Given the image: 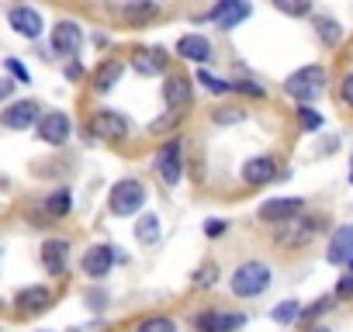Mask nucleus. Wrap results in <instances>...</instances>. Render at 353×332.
Listing matches in <instances>:
<instances>
[{"mask_svg": "<svg viewBox=\"0 0 353 332\" xmlns=\"http://www.w3.org/2000/svg\"><path fill=\"white\" fill-rule=\"evenodd\" d=\"M243 118H246V114H243L239 107H219V111L212 114L215 125H236V121H243Z\"/></svg>", "mask_w": 353, "mask_h": 332, "instance_id": "35", "label": "nucleus"}, {"mask_svg": "<svg viewBox=\"0 0 353 332\" xmlns=\"http://www.w3.org/2000/svg\"><path fill=\"white\" fill-rule=\"evenodd\" d=\"M159 232H163L159 215H142V218L135 222V239H139L142 246H152V242L159 239Z\"/></svg>", "mask_w": 353, "mask_h": 332, "instance_id": "24", "label": "nucleus"}, {"mask_svg": "<svg viewBox=\"0 0 353 332\" xmlns=\"http://www.w3.org/2000/svg\"><path fill=\"white\" fill-rule=\"evenodd\" d=\"M142 205H145V187H142V180H135V177L118 180V184L111 187V194H108V211L118 215V218H132Z\"/></svg>", "mask_w": 353, "mask_h": 332, "instance_id": "4", "label": "nucleus"}, {"mask_svg": "<svg viewBox=\"0 0 353 332\" xmlns=\"http://www.w3.org/2000/svg\"><path fill=\"white\" fill-rule=\"evenodd\" d=\"M135 332H176V322L166 315H149L135 325Z\"/></svg>", "mask_w": 353, "mask_h": 332, "instance_id": "28", "label": "nucleus"}, {"mask_svg": "<svg viewBox=\"0 0 353 332\" xmlns=\"http://www.w3.org/2000/svg\"><path fill=\"white\" fill-rule=\"evenodd\" d=\"M350 256H353V225H339V229H332V236H329L325 260H329L332 267H343V263H350Z\"/></svg>", "mask_w": 353, "mask_h": 332, "instance_id": "18", "label": "nucleus"}, {"mask_svg": "<svg viewBox=\"0 0 353 332\" xmlns=\"http://www.w3.org/2000/svg\"><path fill=\"white\" fill-rule=\"evenodd\" d=\"M152 18H159V4H128V8H121V21H128L132 28L149 25Z\"/></svg>", "mask_w": 353, "mask_h": 332, "instance_id": "22", "label": "nucleus"}, {"mask_svg": "<svg viewBox=\"0 0 353 332\" xmlns=\"http://www.w3.org/2000/svg\"><path fill=\"white\" fill-rule=\"evenodd\" d=\"M80 267H83V273H87L90 280H104V277L111 273V267H114V246H104V242L90 246V249L83 253Z\"/></svg>", "mask_w": 353, "mask_h": 332, "instance_id": "15", "label": "nucleus"}, {"mask_svg": "<svg viewBox=\"0 0 353 332\" xmlns=\"http://www.w3.org/2000/svg\"><path fill=\"white\" fill-rule=\"evenodd\" d=\"M52 301H56V294L46 287V284H28V287H21L18 294H14V311L18 315H42L46 308H52Z\"/></svg>", "mask_w": 353, "mask_h": 332, "instance_id": "9", "label": "nucleus"}, {"mask_svg": "<svg viewBox=\"0 0 353 332\" xmlns=\"http://www.w3.org/2000/svg\"><path fill=\"white\" fill-rule=\"evenodd\" d=\"M301 311H305V308H301L298 301L288 298V301H281V304L270 311V318H274L277 325H291V322H301Z\"/></svg>", "mask_w": 353, "mask_h": 332, "instance_id": "26", "label": "nucleus"}, {"mask_svg": "<svg viewBox=\"0 0 353 332\" xmlns=\"http://www.w3.org/2000/svg\"><path fill=\"white\" fill-rule=\"evenodd\" d=\"M35 132H39V138H42L46 145H66L70 135H73V121H70V114H63V111H46V114L39 118Z\"/></svg>", "mask_w": 353, "mask_h": 332, "instance_id": "8", "label": "nucleus"}, {"mask_svg": "<svg viewBox=\"0 0 353 332\" xmlns=\"http://www.w3.org/2000/svg\"><path fill=\"white\" fill-rule=\"evenodd\" d=\"M277 11H284V14H312V4H308V0H298V4L277 0Z\"/></svg>", "mask_w": 353, "mask_h": 332, "instance_id": "37", "label": "nucleus"}, {"mask_svg": "<svg viewBox=\"0 0 353 332\" xmlns=\"http://www.w3.org/2000/svg\"><path fill=\"white\" fill-rule=\"evenodd\" d=\"M346 177H350V184H353V156H350V174H346Z\"/></svg>", "mask_w": 353, "mask_h": 332, "instance_id": "45", "label": "nucleus"}, {"mask_svg": "<svg viewBox=\"0 0 353 332\" xmlns=\"http://www.w3.org/2000/svg\"><path fill=\"white\" fill-rule=\"evenodd\" d=\"M14 80L11 76H0V104H4V101H11V94H14Z\"/></svg>", "mask_w": 353, "mask_h": 332, "instance_id": "40", "label": "nucleus"}, {"mask_svg": "<svg viewBox=\"0 0 353 332\" xmlns=\"http://www.w3.org/2000/svg\"><path fill=\"white\" fill-rule=\"evenodd\" d=\"M325 229V218L322 215H298L294 222H288V225H281L277 229V246H284V249H301V246H308L319 232Z\"/></svg>", "mask_w": 353, "mask_h": 332, "instance_id": "5", "label": "nucleus"}, {"mask_svg": "<svg viewBox=\"0 0 353 332\" xmlns=\"http://www.w3.org/2000/svg\"><path fill=\"white\" fill-rule=\"evenodd\" d=\"M4 70L18 80V83H32V76H28V70H25V63H18V59H4Z\"/></svg>", "mask_w": 353, "mask_h": 332, "instance_id": "36", "label": "nucleus"}, {"mask_svg": "<svg viewBox=\"0 0 353 332\" xmlns=\"http://www.w3.org/2000/svg\"><path fill=\"white\" fill-rule=\"evenodd\" d=\"M198 332H236L246 325V315L243 311H219V308H208L194 318Z\"/></svg>", "mask_w": 353, "mask_h": 332, "instance_id": "12", "label": "nucleus"}, {"mask_svg": "<svg viewBox=\"0 0 353 332\" xmlns=\"http://www.w3.org/2000/svg\"><path fill=\"white\" fill-rule=\"evenodd\" d=\"M239 177H243V184L246 187H267L274 177H277V159L274 156H253V159H246L243 166H239Z\"/></svg>", "mask_w": 353, "mask_h": 332, "instance_id": "11", "label": "nucleus"}, {"mask_svg": "<svg viewBox=\"0 0 353 332\" xmlns=\"http://www.w3.org/2000/svg\"><path fill=\"white\" fill-rule=\"evenodd\" d=\"M232 90L236 94H246V97H267V87H260L256 80H236Z\"/></svg>", "mask_w": 353, "mask_h": 332, "instance_id": "34", "label": "nucleus"}, {"mask_svg": "<svg viewBox=\"0 0 353 332\" xmlns=\"http://www.w3.org/2000/svg\"><path fill=\"white\" fill-rule=\"evenodd\" d=\"M308 332H332V329H325V325H312Z\"/></svg>", "mask_w": 353, "mask_h": 332, "instance_id": "44", "label": "nucleus"}, {"mask_svg": "<svg viewBox=\"0 0 353 332\" xmlns=\"http://www.w3.org/2000/svg\"><path fill=\"white\" fill-rule=\"evenodd\" d=\"M39 118H42V111H39L35 101H11L4 111H0V125L11 128V132H25V128L39 125Z\"/></svg>", "mask_w": 353, "mask_h": 332, "instance_id": "10", "label": "nucleus"}, {"mask_svg": "<svg viewBox=\"0 0 353 332\" xmlns=\"http://www.w3.org/2000/svg\"><path fill=\"white\" fill-rule=\"evenodd\" d=\"M339 101H343V107L353 111V73L343 76V83H339Z\"/></svg>", "mask_w": 353, "mask_h": 332, "instance_id": "38", "label": "nucleus"}, {"mask_svg": "<svg viewBox=\"0 0 353 332\" xmlns=\"http://www.w3.org/2000/svg\"><path fill=\"white\" fill-rule=\"evenodd\" d=\"M315 28H319V39H322L325 45H339L343 32H339V25H336L332 18H319V21H315Z\"/></svg>", "mask_w": 353, "mask_h": 332, "instance_id": "30", "label": "nucleus"}, {"mask_svg": "<svg viewBox=\"0 0 353 332\" xmlns=\"http://www.w3.org/2000/svg\"><path fill=\"white\" fill-rule=\"evenodd\" d=\"M184 121V111H170V114H159V118H152L149 121V135H166V132H173L176 125Z\"/></svg>", "mask_w": 353, "mask_h": 332, "instance_id": "27", "label": "nucleus"}, {"mask_svg": "<svg viewBox=\"0 0 353 332\" xmlns=\"http://www.w3.org/2000/svg\"><path fill=\"white\" fill-rule=\"evenodd\" d=\"M294 118H298V125H301L305 132H315V128H322V121H325L315 107H298V111H294Z\"/></svg>", "mask_w": 353, "mask_h": 332, "instance_id": "32", "label": "nucleus"}, {"mask_svg": "<svg viewBox=\"0 0 353 332\" xmlns=\"http://www.w3.org/2000/svg\"><path fill=\"white\" fill-rule=\"evenodd\" d=\"M301 208H305V201L301 198H270V201H263L260 205V211H256V218L260 222H267V225H288V222H294L298 215H301Z\"/></svg>", "mask_w": 353, "mask_h": 332, "instance_id": "7", "label": "nucleus"}, {"mask_svg": "<svg viewBox=\"0 0 353 332\" xmlns=\"http://www.w3.org/2000/svg\"><path fill=\"white\" fill-rule=\"evenodd\" d=\"M132 70H135L139 76H156V73H163L152 49H135V52H132Z\"/></svg>", "mask_w": 353, "mask_h": 332, "instance_id": "25", "label": "nucleus"}, {"mask_svg": "<svg viewBox=\"0 0 353 332\" xmlns=\"http://www.w3.org/2000/svg\"><path fill=\"white\" fill-rule=\"evenodd\" d=\"M87 132L94 138H108V142H125L128 138V118L121 111H111V107H101L90 114L87 121Z\"/></svg>", "mask_w": 353, "mask_h": 332, "instance_id": "6", "label": "nucleus"}, {"mask_svg": "<svg viewBox=\"0 0 353 332\" xmlns=\"http://www.w3.org/2000/svg\"><path fill=\"white\" fill-rule=\"evenodd\" d=\"M176 56L188 59V63L205 66V63L212 59V42H208L205 35H184L181 42H176Z\"/></svg>", "mask_w": 353, "mask_h": 332, "instance_id": "20", "label": "nucleus"}, {"mask_svg": "<svg viewBox=\"0 0 353 332\" xmlns=\"http://www.w3.org/2000/svg\"><path fill=\"white\" fill-rule=\"evenodd\" d=\"M70 208H73V194H70L66 187H59V191H52V194L46 198V215H49V218H66Z\"/></svg>", "mask_w": 353, "mask_h": 332, "instance_id": "23", "label": "nucleus"}, {"mask_svg": "<svg viewBox=\"0 0 353 332\" xmlns=\"http://www.w3.org/2000/svg\"><path fill=\"white\" fill-rule=\"evenodd\" d=\"M80 76H83V66H80V63H66V80H70V83H77Z\"/></svg>", "mask_w": 353, "mask_h": 332, "instance_id": "42", "label": "nucleus"}, {"mask_svg": "<svg viewBox=\"0 0 353 332\" xmlns=\"http://www.w3.org/2000/svg\"><path fill=\"white\" fill-rule=\"evenodd\" d=\"M121 73H125V63H121V59H104V63L94 70V90H97V94L114 90L118 80H121Z\"/></svg>", "mask_w": 353, "mask_h": 332, "instance_id": "21", "label": "nucleus"}, {"mask_svg": "<svg viewBox=\"0 0 353 332\" xmlns=\"http://www.w3.org/2000/svg\"><path fill=\"white\" fill-rule=\"evenodd\" d=\"M250 14H253V8L243 4V0H219V4L208 11V21H215V28H222V32H232Z\"/></svg>", "mask_w": 353, "mask_h": 332, "instance_id": "13", "label": "nucleus"}, {"mask_svg": "<svg viewBox=\"0 0 353 332\" xmlns=\"http://www.w3.org/2000/svg\"><path fill=\"white\" fill-rule=\"evenodd\" d=\"M222 232H225V222H222V218H208V222H205V236H208V239H215V236H222Z\"/></svg>", "mask_w": 353, "mask_h": 332, "instance_id": "39", "label": "nucleus"}, {"mask_svg": "<svg viewBox=\"0 0 353 332\" xmlns=\"http://www.w3.org/2000/svg\"><path fill=\"white\" fill-rule=\"evenodd\" d=\"M284 90H288V97L298 101V107H308V101H315V97L325 94V70L315 66V63L312 66H301V70H294L284 80Z\"/></svg>", "mask_w": 353, "mask_h": 332, "instance_id": "3", "label": "nucleus"}, {"mask_svg": "<svg viewBox=\"0 0 353 332\" xmlns=\"http://www.w3.org/2000/svg\"><path fill=\"white\" fill-rule=\"evenodd\" d=\"M42 267L49 270V277H63L70 267V242L66 239H46L42 242Z\"/></svg>", "mask_w": 353, "mask_h": 332, "instance_id": "17", "label": "nucleus"}, {"mask_svg": "<svg viewBox=\"0 0 353 332\" xmlns=\"http://www.w3.org/2000/svg\"><path fill=\"white\" fill-rule=\"evenodd\" d=\"M80 45H83V28L77 25V21H59L56 28H52V52L56 56H77L80 52Z\"/></svg>", "mask_w": 353, "mask_h": 332, "instance_id": "16", "label": "nucleus"}, {"mask_svg": "<svg viewBox=\"0 0 353 332\" xmlns=\"http://www.w3.org/2000/svg\"><path fill=\"white\" fill-rule=\"evenodd\" d=\"M198 83H201L208 94H229V90H232V83H225L222 76H215V73H212V70H205V66L198 70Z\"/></svg>", "mask_w": 353, "mask_h": 332, "instance_id": "29", "label": "nucleus"}, {"mask_svg": "<svg viewBox=\"0 0 353 332\" xmlns=\"http://www.w3.org/2000/svg\"><path fill=\"white\" fill-rule=\"evenodd\" d=\"M219 284V263H205L198 273H194V287L198 291H208V287H215Z\"/></svg>", "mask_w": 353, "mask_h": 332, "instance_id": "31", "label": "nucleus"}, {"mask_svg": "<svg viewBox=\"0 0 353 332\" xmlns=\"http://www.w3.org/2000/svg\"><path fill=\"white\" fill-rule=\"evenodd\" d=\"M184 138L181 135H173V138H166L159 149H156V159H152V170L159 174V180L166 184V187H176L184 180Z\"/></svg>", "mask_w": 353, "mask_h": 332, "instance_id": "2", "label": "nucleus"}, {"mask_svg": "<svg viewBox=\"0 0 353 332\" xmlns=\"http://www.w3.org/2000/svg\"><path fill=\"white\" fill-rule=\"evenodd\" d=\"M346 267H350V277H353V256H350V263H346Z\"/></svg>", "mask_w": 353, "mask_h": 332, "instance_id": "46", "label": "nucleus"}, {"mask_svg": "<svg viewBox=\"0 0 353 332\" xmlns=\"http://www.w3.org/2000/svg\"><path fill=\"white\" fill-rule=\"evenodd\" d=\"M350 294H353V277H343L336 284V298H350Z\"/></svg>", "mask_w": 353, "mask_h": 332, "instance_id": "41", "label": "nucleus"}, {"mask_svg": "<svg viewBox=\"0 0 353 332\" xmlns=\"http://www.w3.org/2000/svg\"><path fill=\"white\" fill-rule=\"evenodd\" d=\"M8 25H11L21 39H28V42L42 39V32H46V21H42V14H39L35 8H11V11H8Z\"/></svg>", "mask_w": 353, "mask_h": 332, "instance_id": "14", "label": "nucleus"}, {"mask_svg": "<svg viewBox=\"0 0 353 332\" xmlns=\"http://www.w3.org/2000/svg\"><path fill=\"white\" fill-rule=\"evenodd\" d=\"M163 101H166V107H170V111L188 107V104H191V80H188V76H181V73H170V76H166V83H163Z\"/></svg>", "mask_w": 353, "mask_h": 332, "instance_id": "19", "label": "nucleus"}, {"mask_svg": "<svg viewBox=\"0 0 353 332\" xmlns=\"http://www.w3.org/2000/svg\"><path fill=\"white\" fill-rule=\"evenodd\" d=\"M270 280H274V270L267 263H260V260H250V263H239L232 270L229 287H232L236 298H256V294H263L270 287Z\"/></svg>", "mask_w": 353, "mask_h": 332, "instance_id": "1", "label": "nucleus"}, {"mask_svg": "<svg viewBox=\"0 0 353 332\" xmlns=\"http://www.w3.org/2000/svg\"><path fill=\"white\" fill-rule=\"evenodd\" d=\"M152 52H156V63H159V70H166V63H170V52H166V49H159V45H156Z\"/></svg>", "mask_w": 353, "mask_h": 332, "instance_id": "43", "label": "nucleus"}, {"mask_svg": "<svg viewBox=\"0 0 353 332\" xmlns=\"http://www.w3.org/2000/svg\"><path fill=\"white\" fill-rule=\"evenodd\" d=\"M332 304H336V294H325V298H319L312 308H305V311H301V322H315V318H319V315H325Z\"/></svg>", "mask_w": 353, "mask_h": 332, "instance_id": "33", "label": "nucleus"}]
</instances>
